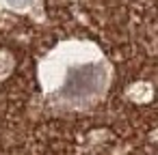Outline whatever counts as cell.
Returning <instances> with one entry per match:
<instances>
[{
	"instance_id": "cell-1",
	"label": "cell",
	"mask_w": 158,
	"mask_h": 155,
	"mask_svg": "<svg viewBox=\"0 0 158 155\" xmlns=\"http://www.w3.org/2000/svg\"><path fill=\"white\" fill-rule=\"evenodd\" d=\"M50 95L56 101H63L67 106H85L93 99H98L108 82V67L102 58L91 60L87 65H76V67H63L61 71L50 69Z\"/></svg>"
}]
</instances>
